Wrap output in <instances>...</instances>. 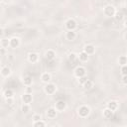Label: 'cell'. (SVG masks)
Returning <instances> with one entry per match:
<instances>
[{"mask_svg": "<svg viewBox=\"0 0 127 127\" xmlns=\"http://www.w3.org/2000/svg\"><path fill=\"white\" fill-rule=\"evenodd\" d=\"M89 114H90V108L88 106H86V105H81L77 109V115L80 118H86Z\"/></svg>", "mask_w": 127, "mask_h": 127, "instance_id": "6da1fadb", "label": "cell"}, {"mask_svg": "<svg viewBox=\"0 0 127 127\" xmlns=\"http://www.w3.org/2000/svg\"><path fill=\"white\" fill-rule=\"evenodd\" d=\"M115 13H116V9L112 5H107L103 8V14L106 17H114Z\"/></svg>", "mask_w": 127, "mask_h": 127, "instance_id": "7a4b0ae2", "label": "cell"}, {"mask_svg": "<svg viewBox=\"0 0 127 127\" xmlns=\"http://www.w3.org/2000/svg\"><path fill=\"white\" fill-rule=\"evenodd\" d=\"M56 90H57V86H56V84L53 83V82H48V83H46V85H45V87H44V91H45L48 95L54 94V93L56 92Z\"/></svg>", "mask_w": 127, "mask_h": 127, "instance_id": "3957f363", "label": "cell"}, {"mask_svg": "<svg viewBox=\"0 0 127 127\" xmlns=\"http://www.w3.org/2000/svg\"><path fill=\"white\" fill-rule=\"evenodd\" d=\"M73 74H74L75 77L79 78V77H81V76H83V75H86V69H85V67H83V66H81V65H78V66H76V67L74 68Z\"/></svg>", "mask_w": 127, "mask_h": 127, "instance_id": "277c9868", "label": "cell"}, {"mask_svg": "<svg viewBox=\"0 0 127 127\" xmlns=\"http://www.w3.org/2000/svg\"><path fill=\"white\" fill-rule=\"evenodd\" d=\"M76 27H77V23H76V21H75L74 19L69 18V19L66 20V22H65V28H66L67 30L74 31V30L76 29Z\"/></svg>", "mask_w": 127, "mask_h": 127, "instance_id": "5b68a950", "label": "cell"}, {"mask_svg": "<svg viewBox=\"0 0 127 127\" xmlns=\"http://www.w3.org/2000/svg\"><path fill=\"white\" fill-rule=\"evenodd\" d=\"M58 112H63L66 109V102L64 100H58L56 103H55V106H54Z\"/></svg>", "mask_w": 127, "mask_h": 127, "instance_id": "8992f818", "label": "cell"}, {"mask_svg": "<svg viewBox=\"0 0 127 127\" xmlns=\"http://www.w3.org/2000/svg\"><path fill=\"white\" fill-rule=\"evenodd\" d=\"M21 100H22L23 103H26V104L32 103V101H33L32 93H27V92H25V93L21 96Z\"/></svg>", "mask_w": 127, "mask_h": 127, "instance_id": "52a82bcc", "label": "cell"}, {"mask_svg": "<svg viewBox=\"0 0 127 127\" xmlns=\"http://www.w3.org/2000/svg\"><path fill=\"white\" fill-rule=\"evenodd\" d=\"M57 113H58V111H57V109H56L55 107H50V108L47 109L46 115H47L48 118H50V119H54V118H56Z\"/></svg>", "mask_w": 127, "mask_h": 127, "instance_id": "ba28073f", "label": "cell"}, {"mask_svg": "<svg viewBox=\"0 0 127 127\" xmlns=\"http://www.w3.org/2000/svg\"><path fill=\"white\" fill-rule=\"evenodd\" d=\"M21 45V41L18 37H13L10 39V47L13 48V49H16L18 48L19 46Z\"/></svg>", "mask_w": 127, "mask_h": 127, "instance_id": "9c48e42d", "label": "cell"}, {"mask_svg": "<svg viewBox=\"0 0 127 127\" xmlns=\"http://www.w3.org/2000/svg\"><path fill=\"white\" fill-rule=\"evenodd\" d=\"M83 51L87 54V55H92V54H94V52H95V47L93 46V45H91V44H87V45H85L84 47H83Z\"/></svg>", "mask_w": 127, "mask_h": 127, "instance_id": "30bf717a", "label": "cell"}, {"mask_svg": "<svg viewBox=\"0 0 127 127\" xmlns=\"http://www.w3.org/2000/svg\"><path fill=\"white\" fill-rule=\"evenodd\" d=\"M28 61L32 64H36L39 61V55L37 53H29L28 54Z\"/></svg>", "mask_w": 127, "mask_h": 127, "instance_id": "8fae6325", "label": "cell"}, {"mask_svg": "<svg viewBox=\"0 0 127 127\" xmlns=\"http://www.w3.org/2000/svg\"><path fill=\"white\" fill-rule=\"evenodd\" d=\"M113 112H114V111H112L111 109H109L108 107H106L105 109H103L102 115H103V117H104L105 119H111L112 116H113Z\"/></svg>", "mask_w": 127, "mask_h": 127, "instance_id": "7c38bea8", "label": "cell"}, {"mask_svg": "<svg viewBox=\"0 0 127 127\" xmlns=\"http://www.w3.org/2000/svg\"><path fill=\"white\" fill-rule=\"evenodd\" d=\"M45 58L48 60V61H52L56 58V52L54 50H48L46 53H45Z\"/></svg>", "mask_w": 127, "mask_h": 127, "instance_id": "4fadbf2b", "label": "cell"}, {"mask_svg": "<svg viewBox=\"0 0 127 127\" xmlns=\"http://www.w3.org/2000/svg\"><path fill=\"white\" fill-rule=\"evenodd\" d=\"M118 106H119V103H118L116 100H111V101H109V102L107 103V106H106V107H108V108L111 109L112 111H116V110L118 109Z\"/></svg>", "mask_w": 127, "mask_h": 127, "instance_id": "5bb4252c", "label": "cell"}, {"mask_svg": "<svg viewBox=\"0 0 127 127\" xmlns=\"http://www.w3.org/2000/svg\"><path fill=\"white\" fill-rule=\"evenodd\" d=\"M75 38H76V33L74 31H70V30H67L66 31V33H65V39L66 40L73 41Z\"/></svg>", "mask_w": 127, "mask_h": 127, "instance_id": "9a60e30c", "label": "cell"}, {"mask_svg": "<svg viewBox=\"0 0 127 127\" xmlns=\"http://www.w3.org/2000/svg\"><path fill=\"white\" fill-rule=\"evenodd\" d=\"M51 79H52L51 73H49V72H44V73H42V75H41V80H42L44 83L51 82Z\"/></svg>", "mask_w": 127, "mask_h": 127, "instance_id": "2e32d148", "label": "cell"}, {"mask_svg": "<svg viewBox=\"0 0 127 127\" xmlns=\"http://www.w3.org/2000/svg\"><path fill=\"white\" fill-rule=\"evenodd\" d=\"M10 74H11V68L9 66L5 65V66H3L1 68V75L3 77H8Z\"/></svg>", "mask_w": 127, "mask_h": 127, "instance_id": "e0dca14e", "label": "cell"}, {"mask_svg": "<svg viewBox=\"0 0 127 127\" xmlns=\"http://www.w3.org/2000/svg\"><path fill=\"white\" fill-rule=\"evenodd\" d=\"M88 56H89V55H87L84 51L80 52V53L77 55L78 60H79L80 62H82V63H85V62H87V61H88Z\"/></svg>", "mask_w": 127, "mask_h": 127, "instance_id": "ac0fdd59", "label": "cell"}, {"mask_svg": "<svg viewBox=\"0 0 127 127\" xmlns=\"http://www.w3.org/2000/svg\"><path fill=\"white\" fill-rule=\"evenodd\" d=\"M22 82H23V84H24L25 86H31V85H32V82H33V79H32L31 76L26 75V76L23 77Z\"/></svg>", "mask_w": 127, "mask_h": 127, "instance_id": "d6986e66", "label": "cell"}, {"mask_svg": "<svg viewBox=\"0 0 127 127\" xmlns=\"http://www.w3.org/2000/svg\"><path fill=\"white\" fill-rule=\"evenodd\" d=\"M0 46H1V48H5V49H7L8 47H10V39H8V38H2L1 39V42H0Z\"/></svg>", "mask_w": 127, "mask_h": 127, "instance_id": "ffe728a7", "label": "cell"}, {"mask_svg": "<svg viewBox=\"0 0 127 127\" xmlns=\"http://www.w3.org/2000/svg\"><path fill=\"white\" fill-rule=\"evenodd\" d=\"M3 96L6 98H11V97H14V91L11 89V88H7L5 89V91L3 92Z\"/></svg>", "mask_w": 127, "mask_h": 127, "instance_id": "44dd1931", "label": "cell"}, {"mask_svg": "<svg viewBox=\"0 0 127 127\" xmlns=\"http://www.w3.org/2000/svg\"><path fill=\"white\" fill-rule=\"evenodd\" d=\"M82 86H83V88L84 89H90V88H92L93 87V81L92 80H90V79H87L83 84H82Z\"/></svg>", "mask_w": 127, "mask_h": 127, "instance_id": "7402d4cb", "label": "cell"}, {"mask_svg": "<svg viewBox=\"0 0 127 127\" xmlns=\"http://www.w3.org/2000/svg\"><path fill=\"white\" fill-rule=\"evenodd\" d=\"M118 64L121 66L127 64V56H120L118 58Z\"/></svg>", "mask_w": 127, "mask_h": 127, "instance_id": "603a6c76", "label": "cell"}, {"mask_svg": "<svg viewBox=\"0 0 127 127\" xmlns=\"http://www.w3.org/2000/svg\"><path fill=\"white\" fill-rule=\"evenodd\" d=\"M114 18H115L116 21H122L124 19V13L122 11H116Z\"/></svg>", "mask_w": 127, "mask_h": 127, "instance_id": "cb8c5ba5", "label": "cell"}, {"mask_svg": "<svg viewBox=\"0 0 127 127\" xmlns=\"http://www.w3.org/2000/svg\"><path fill=\"white\" fill-rule=\"evenodd\" d=\"M33 126L34 127H45L46 126V122L43 121L42 119H40L38 121H34L33 122Z\"/></svg>", "mask_w": 127, "mask_h": 127, "instance_id": "d4e9b609", "label": "cell"}, {"mask_svg": "<svg viewBox=\"0 0 127 127\" xmlns=\"http://www.w3.org/2000/svg\"><path fill=\"white\" fill-rule=\"evenodd\" d=\"M21 110H22L23 113H28L30 111V104L23 103V105L21 106Z\"/></svg>", "mask_w": 127, "mask_h": 127, "instance_id": "484cf974", "label": "cell"}, {"mask_svg": "<svg viewBox=\"0 0 127 127\" xmlns=\"http://www.w3.org/2000/svg\"><path fill=\"white\" fill-rule=\"evenodd\" d=\"M76 59H78V57H77V55H76V54L71 53V54H69V55H68V61H69V62H74Z\"/></svg>", "mask_w": 127, "mask_h": 127, "instance_id": "4316f807", "label": "cell"}, {"mask_svg": "<svg viewBox=\"0 0 127 127\" xmlns=\"http://www.w3.org/2000/svg\"><path fill=\"white\" fill-rule=\"evenodd\" d=\"M120 73H121V75H127V64L121 66V68H120Z\"/></svg>", "mask_w": 127, "mask_h": 127, "instance_id": "83f0119b", "label": "cell"}, {"mask_svg": "<svg viewBox=\"0 0 127 127\" xmlns=\"http://www.w3.org/2000/svg\"><path fill=\"white\" fill-rule=\"evenodd\" d=\"M87 79H88V78H87V76H86V75H83V76H81V77H79V78H78V83L82 85V84H83Z\"/></svg>", "mask_w": 127, "mask_h": 127, "instance_id": "f1b7e54d", "label": "cell"}, {"mask_svg": "<svg viewBox=\"0 0 127 127\" xmlns=\"http://www.w3.org/2000/svg\"><path fill=\"white\" fill-rule=\"evenodd\" d=\"M32 119H33V121H38V120H40V119H42V118H41V115H40V114L36 113V114H34V115L32 116Z\"/></svg>", "mask_w": 127, "mask_h": 127, "instance_id": "f546056e", "label": "cell"}, {"mask_svg": "<svg viewBox=\"0 0 127 127\" xmlns=\"http://www.w3.org/2000/svg\"><path fill=\"white\" fill-rule=\"evenodd\" d=\"M13 102H14L13 97H11V98H6V103H7L8 105H12V104H13Z\"/></svg>", "mask_w": 127, "mask_h": 127, "instance_id": "4dcf8cb0", "label": "cell"}, {"mask_svg": "<svg viewBox=\"0 0 127 127\" xmlns=\"http://www.w3.org/2000/svg\"><path fill=\"white\" fill-rule=\"evenodd\" d=\"M121 81H122V83H123V84L127 85V75H122Z\"/></svg>", "mask_w": 127, "mask_h": 127, "instance_id": "1f68e13d", "label": "cell"}, {"mask_svg": "<svg viewBox=\"0 0 127 127\" xmlns=\"http://www.w3.org/2000/svg\"><path fill=\"white\" fill-rule=\"evenodd\" d=\"M25 92H27V93H32V92H33V89H32V87H31V86H26Z\"/></svg>", "mask_w": 127, "mask_h": 127, "instance_id": "d6a6232c", "label": "cell"}, {"mask_svg": "<svg viewBox=\"0 0 127 127\" xmlns=\"http://www.w3.org/2000/svg\"><path fill=\"white\" fill-rule=\"evenodd\" d=\"M123 25H124V27H125V28H127V18H125V19H124Z\"/></svg>", "mask_w": 127, "mask_h": 127, "instance_id": "836d02e7", "label": "cell"}, {"mask_svg": "<svg viewBox=\"0 0 127 127\" xmlns=\"http://www.w3.org/2000/svg\"><path fill=\"white\" fill-rule=\"evenodd\" d=\"M4 53H5V48H1V55L3 56V55H4Z\"/></svg>", "mask_w": 127, "mask_h": 127, "instance_id": "e575fe53", "label": "cell"}, {"mask_svg": "<svg viewBox=\"0 0 127 127\" xmlns=\"http://www.w3.org/2000/svg\"><path fill=\"white\" fill-rule=\"evenodd\" d=\"M124 39H125V40H126V41H127V33H126V34H125V35H124Z\"/></svg>", "mask_w": 127, "mask_h": 127, "instance_id": "d590c367", "label": "cell"}, {"mask_svg": "<svg viewBox=\"0 0 127 127\" xmlns=\"http://www.w3.org/2000/svg\"><path fill=\"white\" fill-rule=\"evenodd\" d=\"M126 56H127V55H126Z\"/></svg>", "mask_w": 127, "mask_h": 127, "instance_id": "8d00e7d4", "label": "cell"}]
</instances>
